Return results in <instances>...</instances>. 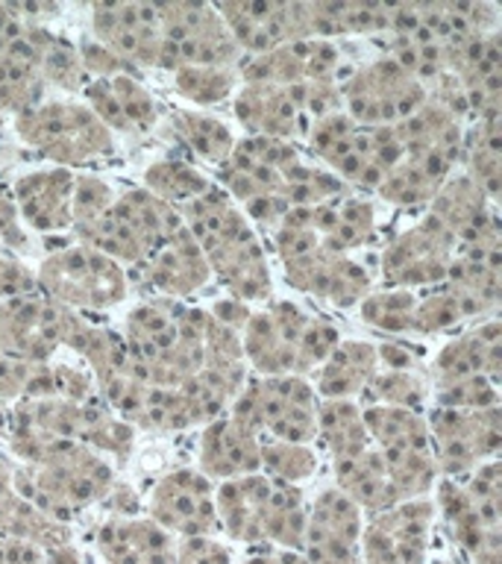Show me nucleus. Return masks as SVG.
Wrapping results in <instances>:
<instances>
[{"instance_id": "nucleus-1", "label": "nucleus", "mask_w": 502, "mask_h": 564, "mask_svg": "<svg viewBox=\"0 0 502 564\" xmlns=\"http://www.w3.org/2000/svg\"><path fill=\"white\" fill-rule=\"evenodd\" d=\"M179 215L200 247L211 276L223 282L229 297L238 303H262L271 297L268 253L241 206L220 185H211Z\"/></svg>"}, {"instance_id": "nucleus-2", "label": "nucleus", "mask_w": 502, "mask_h": 564, "mask_svg": "<svg viewBox=\"0 0 502 564\" xmlns=\"http://www.w3.org/2000/svg\"><path fill=\"white\" fill-rule=\"evenodd\" d=\"M209 312L176 300L141 303L127 315L123 344L132 373L159 388H179L203 368Z\"/></svg>"}, {"instance_id": "nucleus-3", "label": "nucleus", "mask_w": 502, "mask_h": 564, "mask_svg": "<svg viewBox=\"0 0 502 564\" xmlns=\"http://www.w3.org/2000/svg\"><path fill=\"white\" fill-rule=\"evenodd\" d=\"M338 341L341 335L326 317L288 300L250 312L241 326V350L255 377H308Z\"/></svg>"}, {"instance_id": "nucleus-4", "label": "nucleus", "mask_w": 502, "mask_h": 564, "mask_svg": "<svg viewBox=\"0 0 502 564\" xmlns=\"http://www.w3.org/2000/svg\"><path fill=\"white\" fill-rule=\"evenodd\" d=\"M438 485L435 509L449 535L467 555V564H502V465L491 458L470 474Z\"/></svg>"}, {"instance_id": "nucleus-5", "label": "nucleus", "mask_w": 502, "mask_h": 564, "mask_svg": "<svg viewBox=\"0 0 502 564\" xmlns=\"http://www.w3.org/2000/svg\"><path fill=\"white\" fill-rule=\"evenodd\" d=\"M114 485L112 465L86 444L65 449L44 465H15V491L62 523L109 500Z\"/></svg>"}, {"instance_id": "nucleus-6", "label": "nucleus", "mask_w": 502, "mask_h": 564, "mask_svg": "<svg viewBox=\"0 0 502 564\" xmlns=\"http://www.w3.org/2000/svg\"><path fill=\"white\" fill-rule=\"evenodd\" d=\"M183 215L148 188L118 194L97 218L74 227L79 245L95 247L118 264H144L183 229Z\"/></svg>"}, {"instance_id": "nucleus-7", "label": "nucleus", "mask_w": 502, "mask_h": 564, "mask_svg": "<svg viewBox=\"0 0 502 564\" xmlns=\"http://www.w3.org/2000/svg\"><path fill=\"white\" fill-rule=\"evenodd\" d=\"M306 139L329 174L359 188H379L382 176L403 156L394 127H361L347 112H332L312 123Z\"/></svg>"}, {"instance_id": "nucleus-8", "label": "nucleus", "mask_w": 502, "mask_h": 564, "mask_svg": "<svg viewBox=\"0 0 502 564\" xmlns=\"http://www.w3.org/2000/svg\"><path fill=\"white\" fill-rule=\"evenodd\" d=\"M332 112H341V86L338 83H297V86H271V83H244L236 95V115L250 135L294 141L308 135L312 123Z\"/></svg>"}, {"instance_id": "nucleus-9", "label": "nucleus", "mask_w": 502, "mask_h": 564, "mask_svg": "<svg viewBox=\"0 0 502 564\" xmlns=\"http://www.w3.org/2000/svg\"><path fill=\"white\" fill-rule=\"evenodd\" d=\"M229 414L259 438L288 444L317 438V394L306 377H247Z\"/></svg>"}, {"instance_id": "nucleus-10", "label": "nucleus", "mask_w": 502, "mask_h": 564, "mask_svg": "<svg viewBox=\"0 0 502 564\" xmlns=\"http://www.w3.org/2000/svg\"><path fill=\"white\" fill-rule=\"evenodd\" d=\"M35 289L56 306L70 312H100L127 300V268L95 247L74 245L56 250L39 264Z\"/></svg>"}, {"instance_id": "nucleus-11", "label": "nucleus", "mask_w": 502, "mask_h": 564, "mask_svg": "<svg viewBox=\"0 0 502 564\" xmlns=\"http://www.w3.org/2000/svg\"><path fill=\"white\" fill-rule=\"evenodd\" d=\"M364 426L385 462L400 500H421L438 482L426 417L400 405H361Z\"/></svg>"}, {"instance_id": "nucleus-12", "label": "nucleus", "mask_w": 502, "mask_h": 564, "mask_svg": "<svg viewBox=\"0 0 502 564\" xmlns=\"http://www.w3.org/2000/svg\"><path fill=\"white\" fill-rule=\"evenodd\" d=\"M15 130L26 148L51 159L56 167H77L112 153V132L97 121L86 104L42 100L15 115Z\"/></svg>"}, {"instance_id": "nucleus-13", "label": "nucleus", "mask_w": 502, "mask_h": 564, "mask_svg": "<svg viewBox=\"0 0 502 564\" xmlns=\"http://www.w3.org/2000/svg\"><path fill=\"white\" fill-rule=\"evenodd\" d=\"M162 53L159 68H236L241 51L232 42L218 9L209 3H159Z\"/></svg>"}, {"instance_id": "nucleus-14", "label": "nucleus", "mask_w": 502, "mask_h": 564, "mask_svg": "<svg viewBox=\"0 0 502 564\" xmlns=\"http://www.w3.org/2000/svg\"><path fill=\"white\" fill-rule=\"evenodd\" d=\"M429 100V91L391 56L359 68L341 86V112L361 127H394Z\"/></svg>"}, {"instance_id": "nucleus-15", "label": "nucleus", "mask_w": 502, "mask_h": 564, "mask_svg": "<svg viewBox=\"0 0 502 564\" xmlns=\"http://www.w3.org/2000/svg\"><path fill=\"white\" fill-rule=\"evenodd\" d=\"M429 444L440 476L470 474L473 467L496 458L502 447L500 405L491 409H432L426 417Z\"/></svg>"}, {"instance_id": "nucleus-16", "label": "nucleus", "mask_w": 502, "mask_h": 564, "mask_svg": "<svg viewBox=\"0 0 502 564\" xmlns=\"http://www.w3.org/2000/svg\"><path fill=\"white\" fill-rule=\"evenodd\" d=\"M77 312L56 306L33 291L0 300V356L21 361H51L56 347H65Z\"/></svg>"}, {"instance_id": "nucleus-17", "label": "nucleus", "mask_w": 502, "mask_h": 564, "mask_svg": "<svg viewBox=\"0 0 502 564\" xmlns=\"http://www.w3.org/2000/svg\"><path fill=\"white\" fill-rule=\"evenodd\" d=\"M432 500H403L368 514L361 529V564H426L429 562Z\"/></svg>"}, {"instance_id": "nucleus-18", "label": "nucleus", "mask_w": 502, "mask_h": 564, "mask_svg": "<svg viewBox=\"0 0 502 564\" xmlns=\"http://www.w3.org/2000/svg\"><path fill=\"white\" fill-rule=\"evenodd\" d=\"M148 518L179 538L218 535V509H215V482L197 467H176L150 488Z\"/></svg>"}, {"instance_id": "nucleus-19", "label": "nucleus", "mask_w": 502, "mask_h": 564, "mask_svg": "<svg viewBox=\"0 0 502 564\" xmlns=\"http://www.w3.org/2000/svg\"><path fill=\"white\" fill-rule=\"evenodd\" d=\"M236 47L247 56H262L288 42L308 39V3H273V0H229L218 3Z\"/></svg>"}, {"instance_id": "nucleus-20", "label": "nucleus", "mask_w": 502, "mask_h": 564, "mask_svg": "<svg viewBox=\"0 0 502 564\" xmlns=\"http://www.w3.org/2000/svg\"><path fill=\"white\" fill-rule=\"evenodd\" d=\"M91 30H95V42L114 53L132 70L159 68V53H162L159 3H135V0L95 3Z\"/></svg>"}, {"instance_id": "nucleus-21", "label": "nucleus", "mask_w": 502, "mask_h": 564, "mask_svg": "<svg viewBox=\"0 0 502 564\" xmlns=\"http://www.w3.org/2000/svg\"><path fill=\"white\" fill-rule=\"evenodd\" d=\"M456 253V238L438 220L423 215L412 229L396 236L382 253V276L388 289L440 285Z\"/></svg>"}, {"instance_id": "nucleus-22", "label": "nucleus", "mask_w": 502, "mask_h": 564, "mask_svg": "<svg viewBox=\"0 0 502 564\" xmlns=\"http://www.w3.org/2000/svg\"><path fill=\"white\" fill-rule=\"evenodd\" d=\"M364 514L338 488H326L308 502L306 535L299 553L308 564H361Z\"/></svg>"}, {"instance_id": "nucleus-23", "label": "nucleus", "mask_w": 502, "mask_h": 564, "mask_svg": "<svg viewBox=\"0 0 502 564\" xmlns=\"http://www.w3.org/2000/svg\"><path fill=\"white\" fill-rule=\"evenodd\" d=\"M282 268H285L291 289L341 308L359 306L370 294L368 268L350 256L329 253L326 247H315L297 259H288V262H282Z\"/></svg>"}, {"instance_id": "nucleus-24", "label": "nucleus", "mask_w": 502, "mask_h": 564, "mask_svg": "<svg viewBox=\"0 0 502 564\" xmlns=\"http://www.w3.org/2000/svg\"><path fill=\"white\" fill-rule=\"evenodd\" d=\"M341 68V51L332 42L299 39L262 56L241 62L244 83H271V86H297V83H335Z\"/></svg>"}, {"instance_id": "nucleus-25", "label": "nucleus", "mask_w": 502, "mask_h": 564, "mask_svg": "<svg viewBox=\"0 0 502 564\" xmlns=\"http://www.w3.org/2000/svg\"><path fill=\"white\" fill-rule=\"evenodd\" d=\"M74 171L56 165L18 176L12 185L18 220L44 236L74 229Z\"/></svg>"}, {"instance_id": "nucleus-26", "label": "nucleus", "mask_w": 502, "mask_h": 564, "mask_svg": "<svg viewBox=\"0 0 502 564\" xmlns=\"http://www.w3.org/2000/svg\"><path fill=\"white\" fill-rule=\"evenodd\" d=\"M53 35L56 33L44 24H33L9 42L0 56V112L21 115L42 104L47 86L42 77V59Z\"/></svg>"}, {"instance_id": "nucleus-27", "label": "nucleus", "mask_w": 502, "mask_h": 564, "mask_svg": "<svg viewBox=\"0 0 502 564\" xmlns=\"http://www.w3.org/2000/svg\"><path fill=\"white\" fill-rule=\"evenodd\" d=\"M83 95L88 109L109 132L135 135V132H148L156 123V100L132 70L88 79Z\"/></svg>"}, {"instance_id": "nucleus-28", "label": "nucleus", "mask_w": 502, "mask_h": 564, "mask_svg": "<svg viewBox=\"0 0 502 564\" xmlns=\"http://www.w3.org/2000/svg\"><path fill=\"white\" fill-rule=\"evenodd\" d=\"M502 373V324L496 317H484L473 329L456 335L440 347L432 361L429 386H444L467 377H484L500 386Z\"/></svg>"}, {"instance_id": "nucleus-29", "label": "nucleus", "mask_w": 502, "mask_h": 564, "mask_svg": "<svg viewBox=\"0 0 502 564\" xmlns=\"http://www.w3.org/2000/svg\"><path fill=\"white\" fill-rule=\"evenodd\" d=\"M197 470L206 474L211 482H227L238 476L259 474L262 470V438L238 423L232 414H220L203 426Z\"/></svg>"}, {"instance_id": "nucleus-30", "label": "nucleus", "mask_w": 502, "mask_h": 564, "mask_svg": "<svg viewBox=\"0 0 502 564\" xmlns=\"http://www.w3.org/2000/svg\"><path fill=\"white\" fill-rule=\"evenodd\" d=\"M95 546L103 564H174L176 538L153 518L112 514L95 529Z\"/></svg>"}, {"instance_id": "nucleus-31", "label": "nucleus", "mask_w": 502, "mask_h": 564, "mask_svg": "<svg viewBox=\"0 0 502 564\" xmlns=\"http://www.w3.org/2000/svg\"><path fill=\"white\" fill-rule=\"evenodd\" d=\"M458 150L444 148H417L403 150V156L379 183V197L391 206H423L429 203L438 188L452 176V167L458 162Z\"/></svg>"}, {"instance_id": "nucleus-32", "label": "nucleus", "mask_w": 502, "mask_h": 564, "mask_svg": "<svg viewBox=\"0 0 502 564\" xmlns=\"http://www.w3.org/2000/svg\"><path fill=\"white\" fill-rule=\"evenodd\" d=\"M271 476L247 474L215 485V509L220 532L244 546L264 544V509L271 497Z\"/></svg>"}, {"instance_id": "nucleus-33", "label": "nucleus", "mask_w": 502, "mask_h": 564, "mask_svg": "<svg viewBox=\"0 0 502 564\" xmlns=\"http://www.w3.org/2000/svg\"><path fill=\"white\" fill-rule=\"evenodd\" d=\"M379 352L376 377L370 379L364 394L359 397L361 405H400V409H414L429 397L432 386L426 370H423L417 352L400 344H382Z\"/></svg>"}, {"instance_id": "nucleus-34", "label": "nucleus", "mask_w": 502, "mask_h": 564, "mask_svg": "<svg viewBox=\"0 0 502 564\" xmlns=\"http://www.w3.org/2000/svg\"><path fill=\"white\" fill-rule=\"evenodd\" d=\"M144 276L162 300H183L200 291L211 280V271L192 232L183 227L144 262Z\"/></svg>"}, {"instance_id": "nucleus-35", "label": "nucleus", "mask_w": 502, "mask_h": 564, "mask_svg": "<svg viewBox=\"0 0 502 564\" xmlns=\"http://www.w3.org/2000/svg\"><path fill=\"white\" fill-rule=\"evenodd\" d=\"M308 224L320 236V245L329 253L350 256L370 245V238L376 232V212L364 197L352 194H338L332 200L306 206Z\"/></svg>"}, {"instance_id": "nucleus-36", "label": "nucleus", "mask_w": 502, "mask_h": 564, "mask_svg": "<svg viewBox=\"0 0 502 564\" xmlns=\"http://www.w3.org/2000/svg\"><path fill=\"white\" fill-rule=\"evenodd\" d=\"M332 476L335 488L347 500L356 502L364 518L403 502L394 482H391V476H388L385 462L379 456V449L373 447V441H370L368 447L356 449V453L332 458Z\"/></svg>"}, {"instance_id": "nucleus-37", "label": "nucleus", "mask_w": 502, "mask_h": 564, "mask_svg": "<svg viewBox=\"0 0 502 564\" xmlns=\"http://www.w3.org/2000/svg\"><path fill=\"white\" fill-rule=\"evenodd\" d=\"M379 352L368 341H338L317 368V400H356L376 377Z\"/></svg>"}, {"instance_id": "nucleus-38", "label": "nucleus", "mask_w": 502, "mask_h": 564, "mask_svg": "<svg viewBox=\"0 0 502 564\" xmlns=\"http://www.w3.org/2000/svg\"><path fill=\"white\" fill-rule=\"evenodd\" d=\"M396 3H343L317 0L308 3V39L332 42L341 35H376L391 30Z\"/></svg>"}, {"instance_id": "nucleus-39", "label": "nucleus", "mask_w": 502, "mask_h": 564, "mask_svg": "<svg viewBox=\"0 0 502 564\" xmlns=\"http://www.w3.org/2000/svg\"><path fill=\"white\" fill-rule=\"evenodd\" d=\"M479 192L496 206L502 188V109L476 118V127L467 141V171Z\"/></svg>"}, {"instance_id": "nucleus-40", "label": "nucleus", "mask_w": 502, "mask_h": 564, "mask_svg": "<svg viewBox=\"0 0 502 564\" xmlns=\"http://www.w3.org/2000/svg\"><path fill=\"white\" fill-rule=\"evenodd\" d=\"M308 502L299 485L276 482L271 485L268 509H264V544L280 546V550H297L303 546L306 535Z\"/></svg>"}, {"instance_id": "nucleus-41", "label": "nucleus", "mask_w": 502, "mask_h": 564, "mask_svg": "<svg viewBox=\"0 0 502 564\" xmlns=\"http://www.w3.org/2000/svg\"><path fill=\"white\" fill-rule=\"evenodd\" d=\"M332 458L368 447L370 435L356 400H317V438Z\"/></svg>"}, {"instance_id": "nucleus-42", "label": "nucleus", "mask_w": 502, "mask_h": 564, "mask_svg": "<svg viewBox=\"0 0 502 564\" xmlns=\"http://www.w3.org/2000/svg\"><path fill=\"white\" fill-rule=\"evenodd\" d=\"M211 185L215 183L203 174L200 167H192L188 162H179V159L153 162L144 171V188L162 203H167V206H174L176 212H183L188 203L209 192Z\"/></svg>"}, {"instance_id": "nucleus-43", "label": "nucleus", "mask_w": 502, "mask_h": 564, "mask_svg": "<svg viewBox=\"0 0 502 564\" xmlns=\"http://www.w3.org/2000/svg\"><path fill=\"white\" fill-rule=\"evenodd\" d=\"M174 135L183 141L185 148L194 150L203 162H209V165H223L236 148V139H232V132L223 121L218 118H211V115H200V112H179L174 115Z\"/></svg>"}, {"instance_id": "nucleus-44", "label": "nucleus", "mask_w": 502, "mask_h": 564, "mask_svg": "<svg viewBox=\"0 0 502 564\" xmlns=\"http://www.w3.org/2000/svg\"><path fill=\"white\" fill-rule=\"evenodd\" d=\"M417 294L408 289H385L361 300V321L379 333L412 335V312Z\"/></svg>"}, {"instance_id": "nucleus-45", "label": "nucleus", "mask_w": 502, "mask_h": 564, "mask_svg": "<svg viewBox=\"0 0 502 564\" xmlns=\"http://www.w3.org/2000/svg\"><path fill=\"white\" fill-rule=\"evenodd\" d=\"M317 470V449L312 444L262 438V474L276 482L299 485Z\"/></svg>"}, {"instance_id": "nucleus-46", "label": "nucleus", "mask_w": 502, "mask_h": 564, "mask_svg": "<svg viewBox=\"0 0 502 564\" xmlns=\"http://www.w3.org/2000/svg\"><path fill=\"white\" fill-rule=\"evenodd\" d=\"M174 88L197 106L220 104L236 91V68H179L174 70Z\"/></svg>"}, {"instance_id": "nucleus-47", "label": "nucleus", "mask_w": 502, "mask_h": 564, "mask_svg": "<svg viewBox=\"0 0 502 564\" xmlns=\"http://www.w3.org/2000/svg\"><path fill=\"white\" fill-rule=\"evenodd\" d=\"M461 321H467V317L461 312V303L456 300V294L447 285H435L432 294L417 297V303H414L412 333H444V329H452Z\"/></svg>"}, {"instance_id": "nucleus-48", "label": "nucleus", "mask_w": 502, "mask_h": 564, "mask_svg": "<svg viewBox=\"0 0 502 564\" xmlns=\"http://www.w3.org/2000/svg\"><path fill=\"white\" fill-rule=\"evenodd\" d=\"M42 77L47 86H56L62 88V91H70V95H74V91H83L88 83L77 47L70 42H65L62 35H53V42L47 44V51H44Z\"/></svg>"}, {"instance_id": "nucleus-49", "label": "nucleus", "mask_w": 502, "mask_h": 564, "mask_svg": "<svg viewBox=\"0 0 502 564\" xmlns=\"http://www.w3.org/2000/svg\"><path fill=\"white\" fill-rule=\"evenodd\" d=\"M429 394H435L438 405L444 409H491L500 405V386L484 377H467L444 386H432Z\"/></svg>"}, {"instance_id": "nucleus-50", "label": "nucleus", "mask_w": 502, "mask_h": 564, "mask_svg": "<svg viewBox=\"0 0 502 564\" xmlns=\"http://www.w3.org/2000/svg\"><path fill=\"white\" fill-rule=\"evenodd\" d=\"M118 197L112 185L97 174H77L74 180V227L97 218Z\"/></svg>"}, {"instance_id": "nucleus-51", "label": "nucleus", "mask_w": 502, "mask_h": 564, "mask_svg": "<svg viewBox=\"0 0 502 564\" xmlns=\"http://www.w3.org/2000/svg\"><path fill=\"white\" fill-rule=\"evenodd\" d=\"M174 564H232V553L215 535L179 538L174 550Z\"/></svg>"}, {"instance_id": "nucleus-52", "label": "nucleus", "mask_w": 502, "mask_h": 564, "mask_svg": "<svg viewBox=\"0 0 502 564\" xmlns=\"http://www.w3.org/2000/svg\"><path fill=\"white\" fill-rule=\"evenodd\" d=\"M33 365L35 361H21L9 359V356H0V403H18V400H24Z\"/></svg>"}, {"instance_id": "nucleus-53", "label": "nucleus", "mask_w": 502, "mask_h": 564, "mask_svg": "<svg viewBox=\"0 0 502 564\" xmlns=\"http://www.w3.org/2000/svg\"><path fill=\"white\" fill-rule=\"evenodd\" d=\"M33 291H39L35 273L12 256H0V300L21 297V294H33Z\"/></svg>"}, {"instance_id": "nucleus-54", "label": "nucleus", "mask_w": 502, "mask_h": 564, "mask_svg": "<svg viewBox=\"0 0 502 564\" xmlns=\"http://www.w3.org/2000/svg\"><path fill=\"white\" fill-rule=\"evenodd\" d=\"M0 564H47V553L26 541L0 538Z\"/></svg>"}, {"instance_id": "nucleus-55", "label": "nucleus", "mask_w": 502, "mask_h": 564, "mask_svg": "<svg viewBox=\"0 0 502 564\" xmlns=\"http://www.w3.org/2000/svg\"><path fill=\"white\" fill-rule=\"evenodd\" d=\"M0 241L24 245V236H21V227H18V212L15 203H12V192H7V188H0Z\"/></svg>"}, {"instance_id": "nucleus-56", "label": "nucleus", "mask_w": 502, "mask_h": 564, "mask_svg": "<svg viewBox=\"0 0 502 564\" xmlns=\"http://www.w3.org/2000/svg\"><path fill=\"white\" fill-rule=\"evenodd\" d=\"M15 491V462L0 453V500Z\"/></svg>"}, {"instance_id": "nucleus-57", "label": "nucleus", "mask_w": 502, "mask_h": 564, "mask_svg": "<svg viewBox=\"0 0 502 564\" xmlns=\"http://www.w3.org/2000/svg\"><path fill=\"white\" fill-rule=\"evenodd\" d=\"M241 564H285V555H282V550H276V553H253V555H247L244 562Z\"/></svg>"}, {"instance_id": "nucleus-58", "label": "nucleus", "mask_w": 502, "mask_h": 564, "mask_svg": "<svg viewBox=\"0 0 502 564\" xmlns=\"http://www.w3.org/2000/svg\"><path fill=\"white\" fill-rule=\"evenodd\" d=\"M426 564H452V562H444V558H435V562H426Z\"/></svg>"}]
</instances>
